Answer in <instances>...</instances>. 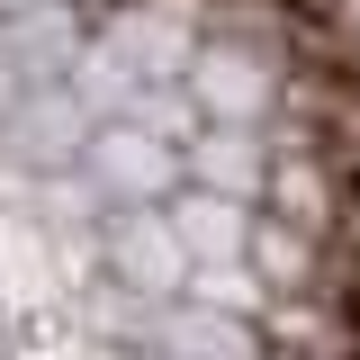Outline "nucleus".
I'll list each match as a JSON object with an SVG mask.
<instances>
[{
  "label": "nucleus",
  "mask_w": 360,
  "mask_h": 360,
  "mask_svg": "<svg viewBox=\"0 0 360 360\" xmlns=\"http://www.w3.org/2000/svg\"><path fill=\"white\" fill-rule=\"evenodd\" d=\"M172 234L180 243H189V252H207V243H234V234H243V207H234V198H180V217H172Z\"/></svg>",
  "instance_id": "nucleus-1"
},
{
  "label": "nucleus",
  "mask_w": 360,
  "mask_h": 360,
  "mask_svg": "<svg viewBox=\"0 0 360 360\" xmlns=\"http://www.w3.org/2000/svg\"><path fill=\"white\" fill-rule=\"evenodd\" d=\"M99 172L108 180H162V153H153V135H108Z\"/></svg>",
  "instance_id": "nucleus-2"
},
{
  "label": "nucleus",
  "mask_w": 360,
  "mask_h": 360,
  "mask_svg": "<svg viewBox=\"0 0 360 360\" xmlns=\"http://www.w3.org/2000/svg\"><path fill=\"white\" fill-rule=\"evenodd\" d=\"M0 9H27V0H0Z\"/></svg>",
  "instance_id": "nucleus-3"
}]
</instances>
